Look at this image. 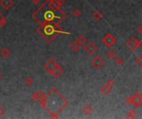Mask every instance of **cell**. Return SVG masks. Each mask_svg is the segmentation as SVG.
Segmentation results:
<instances>
[{"label":"cell","instance_id":"obj_22","mask_svg":"<svg viewBox=\"0 0 142 119\" xmlns=\"http://www.w3.org/2000/svg\"><path fill=\"white\" fill-rule=\"evenodd\" d=\"M0 77H1V74H0Z\"/></svg>","mask_w":142,"mask_h":119},{"label":"cell","instance_id":"obj_5","mask_svg":"<svg viewBox=\"0 0 142 119\" xmlns=\"http://www.w3.org/2000/svg\"><path fill=\"white\" fill-rule=\"evenodd\" d=\"M128 46L130 49L134 50V49L138 46V41L136 39H134V38H131V39L129 40L128 41Z\"/></svg>","mask_w":142,"mask_h":119},{"label":"cell","instance_id":"obj_10","mask_svg":"<svg viewBox=\"0 0 142 119\" xmlns=\"http://www.w3.org/2000/svg\"><path fill=\"white\" fill-rule=\"evenodd\" d=\"M86 38L84 37V36H80L79 37V38L78 39H77V41H78V42L81 44V45H83L84 43H86Z\"/></svg>","mask_w":142,"mask_h":119},{"label":"cell","instance_id":"obj_7","mask_svg":"<svg viewBox=\"0 0 142 119\" xmlns=\"http://www.w3.org/2000/svg\"><path fill=\"white\" fill-rule=\"evenodd\" d=\"M134 103H135V104H136L137 106H140V104H141V97H140V95H139V94H137L136 95V96L135 97V99H134Z\"/></svg>","mask_w":142,"mask_h":119},{"label":"cell","instance_id":"obj_14","mask_svg":"<svg viewBox=\"0 0 142 119\" xmlns=\"http://www.w3.org/2000/svg\"><path fill=\"white\" fill-rule=\"evenodd\" d=\"M45 31L48 33H51L52 32V27H46Z\"/></svg>","mask_w":142,"mask_h":119},{"label":"cell","instance_id":"obj_17","mask_svg":"<svg viewBox=\"0 0 142 119\" xmlns=\"http://www.w3.org/2000/svg\"><path fill=\"white\" fill-rule=\"evenodd\" d=\"M73 14H74V16H79L80 15V11L78 9H76V10H74V12H73Z\"/></svg>","mask_w":142,"mask_h":119},{"label":"cell","instance_id":"obj_18","mask_svg":"<svg viewBox=\"0 0 142 119\" xmlns=\"http://www.w3.org/2000/svg\"><path fill=\"white\" fill-rule=\"evenodd\" d=\"M116 63L118 64H121L123 63V60L121 59V58H119L117 60H116Z\"/></svg>","mask_w":142,"mask_h":119},{"label":"cell","instance_id":"obj_1","mask_svg":"<svg viewBox=\"0 0 142 119\" xmlns=\"http://www.w3.org/2000/svg\"><path fill=\"white\" fill-rule=\"evenodd\" d=\"M92 64L95 69H100L104 64V60L100 56H95L92 60Z\"/></svg>","mask_w":142,"mask_h":119},{"label":"cell","instance_id":"obj_4","mask_svg":"<svg viewBox=\"0 0 142 119\" xmlns=\"http://www.w3.org/2000/svg\"><path fill=\"white\" fill-rule=\"evenodd\" d=\"M0 4H1L5 9H8L12 5V0H2Z\"/></svg>","mask_w":142,"mask_h":119},{"label":"cell","instance_id":"obj_2","mask_svg":"<svg viewBox=\"0 0 142 119\" xmlns=\"http://www.w3.org/2000/svg\"><path fill=\"white\" fill-rule=\"evenodd\" d=\"M85 51L89 55H92V54H94L96 51V46L93 43H89L85 46Z\"/></svg>","mask_w":142,"mask_h":119},{"label":"cell","instance_id":"obj_21","mask_svg":"<svg viewBox=\"0 0 142 119\" xmlns=\"http://www.w3.org/2000/svg\"><path fill=\"white\" fill-rule=\"evenodd\" d=\"M33 2H34V3H38V2H39V1H38V0H34V1H33Z\"/></svg>","mask_w":142,"mask_h":119},{"label":"cell","instance_id":"obj_13","mask_svg":"<svg viewBox=\"0 0 142 119\" xmlns=\"http://www.w3.org/2000/svg\"><path fill=\"white\" fill-rule=\"evenodd\" d=\"M94 17L96 20H100L102 17V14L100 13V12H96L95 13H94Z\"/></svg>","mask_w":142,"mask_h":119},{"label":"cell","instance_id":"obj_12","mask_svg":"<svg viewBox=\"0 0 142 119\" xmlns=\"http://www.w3.org/2000/svg\"><path fill=\"white\" fill-rule=\"evenodd\" d=\"M82 111L85 113V114H89V113H91L92 109L91 106H85L84 108L82 109Z\"/></svg>","mask_w":142,"mask_h":119},{"label":"cell","instance_id":"obj_6","mask_svg":"<svg viewBox=\"0 0 142 119\" xmlns=\"http://www.w3.org/2000/svg\"><path fill=\"white\" fill-rule=\"evenodd\" d=\"M81 44H80L78 41H75V42L72 43V49L74 51H78L80 50V47H81Z\"/></svg>","mask_w":142,"mask_h":119},{"label":"cell","instance_id":"obj_3","mask_svg":"<svg viewBox=\"0 0 142 119\" xmlns=\"http://www.w3.org/2000/svg\"><path fill=\"white\" fill-rule=\"evenodd\" d=\"M116 41V39L112 37V35H106V37L104 38V42L106 44L107 46H112L113 43Z\"/></svg>","mask_w":142,"mask_h":119},{"label":"cell","instance_id":"obj_19","mask_svg":"<svg viewBox=\"0 0 142 119\" xmlns=\"http://www.w3.org/2000/svg\"><path fill=\"white\" fill-rule=\"evenodd\" d=\"M4 110L2 109V108L0 107V117H1L2 115H4Z\"/></svg>","mask_w":142,"mask_h":119},{"label":"cell","instance_id":"obj_11","mask_svg":"<svg viewBox=\"0 0 142 119\" xmlns=\"http://www.w3.org/2000/svg\"><path fill=\"white\" fill-rule=\"evenodd\" d=\"M110 90V86H104V87H102V88L100 91H102L104 94H109Z\"/></svg>","mask_w":142,"mask_h":119},{"label":"cell","instance_id":"obj_16","mask_svg":"<svg viewBox=\"0 0 142 119\" xmlns=\"http://www.w3.org/2000/svg\"><path fill=\"white\" fill-rule=\"evenodd\" d=\"M4 17L2 14H0V25H2V22H4Z\"/></svg>","mask_w":142,"mask_h":119},{"label":"cell","instance_id":"obj_15","mask_svg":"<svg viewBox=\"0 0 142 119\" xmlns=\"http://www.w3.org/2000/svg\"><path fill=\"white\" fill-rule=\"evenodd\" d=\"M52 17H53V14L52 13V12H48V13L46 14V17H47V19H51Z\"/></svg>","mask_w":142,"mask_h":119},{"label":"cell","instance_id":"obj_8","mask_svg":"<svg viewBox=\"0 0 142 119\" xmlns=\"http://www.w3.org/2000/svg\"><path fill=\"white\" fill-rule=\"evenodd\" d=\"M107 56L109 57L110 59H115L116 56V51H109L107 52Z\"/></svg>","mask_w":142,"mask_h":119},{"label":"cell","instance_id":"obj_20","mask_svg":"<svg viewBox=\"0 0 142 119\" xmlns=\"http://www.w3.org/2000/svg\"><path fill=\"white\" fill-rule=\"evenodd\" d=\"M140 59H141V57H139V58H138V59L136 60V63H138L139 65H141V63H140Z\"/></svg>","mask_w":142,"mask_h":119},{"label":"cell","instance_id":"obj_9","mask_svg":"<svg viewBox=\"0 0 142 119\" xmlns=\"http://www.w3.org/2000/svg\"><path fill=\"white\" fill-rule=\"evenodd\" d=\"M1 53H2V56H5V57H7V56H10V51L8 48L2 49V51H1Z\"/></svg>","mask_w":142,"mask_h":119}]
</instances>
